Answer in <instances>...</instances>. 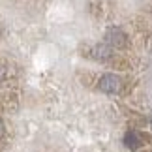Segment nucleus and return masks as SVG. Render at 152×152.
I'll list each match as a JSON object with an SVG mask.
<instances>
[{"mask_svg": "<svg viewBox=\"0 0 152 152\" xmlns=\"http://www.w3.org/2000/svg\"><path fill=\"white\" fill-rule=\"evenodd\" d=\"M4 77H6V68H4V66H0V81H2Z\"/></svg>", "mask_w": 152, "mask_h": 152, "instance_id": "nucleus-6", "label": "nucleus"}, {"mask_svg": "<svg viewBox=\"0 0 152 152\" xmlns=\"http://www.w3.org/2000/svg\"><path fill=\"white\" fill-rule=\"evenodd\" d=\"M105 42L111 49H122L128 45V36L124 34V30L118 26H111L107 34H105Z\"/></svg>", "mask_w": 152, "mask_h": 152, "instance_id": "nucleus-1", "label": "nucleus"}, {"mask_svg": "<svg viewBox=\"0 0 152 152\" xmlns=\"http://www.w3.org/2000/svg\"><path fill=\"white\" fill-rule=\"evenodd\" d=\"M120 79L116 77L115 73H105L102 75V79H100V90L103 92H107V94H116V92L120 90Z\"/></svg>", "mask_w": 152, "mask_h": 152, "instance_id": "nucleus-2", "label": "nucleus"}, {"mask_svg": "<svg viewBox=\"0 0 152 152\" xmlns=\"http://www.w3.org/2000/svg\"><path fill=\"white\" fill-rule=\"evenodd\" d=\"M94 56L100 58V60H107V58L113 56V53H111V47H107V45H98V47H94Z\"/></svg>", "mask_w": 152, "mask_h": 152, "instance_id": "nucleus-4", "label": "nucleus"}, {"mask_svg": "<svg viewBox=\"0 0 152 152\" xmlns=\"http://www.w3.org/2000/svg\"><path fill=\"white\" fill-rule=\"evenodd\" d=\"M124 145L132 150H137L143 145V137L139 135L135 130H130V132H126V135H124Z\"/></svg>", "mask_w": 152, "mask_h": 152, "instance_id": "nucleus-3", "label": "nucleus"}, {"mask_svg": "<svg viewBox=\"0 0 152 152\" xmlns=\"http://www.w3.org/2000/svg\"><path fill=\"white\" fill-rule=\"evenodd\" d=\"M4 133H6V126H4V122L0 120V139L4 137Z\"/></svg>", "mask_w": 152, "mask_h": 152, "instance_id": "nucleus-5", "label": "nucleus"}]
</instances>
